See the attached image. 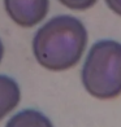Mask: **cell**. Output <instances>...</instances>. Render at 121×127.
Listing matches in <instances>:
<instances>
[{
	"mask_svg": "<svg viewBox=\"0 0 121 127\" xmlns=\"http://www.w3.org/2000/svg\"><path fill=\"white\" fill-rule=\"evenodd\" d=\"M87 30L82 21L69 14L52 17L33 38V53L40 66L65 71L79 62L87 45Z\"/></svg>",
	"mask_w": 121,
	"mask_h": 127,
	"instance_id": "6da1fadb",
	"label": "cell"
},
{
	"mask_svg": "<svg viewBox=\"0 0 121 127\" xmlns=\"http://www.w3.org/2000/svg\"><path fill=\"white\" fill-rule=\"evenodd\" d=\"M81 80L89 94L100 100L121 95V44L103 39L94 43L83 62Z\"/></svg>",
	"mask_w": 121,
	"mask_h": 127,
	"instance_id": "7a4b0ae2",
	"label": "cell"
},
{
	"mask_svg": "<svg viewBox=\"0 0 121 127\" xmlns=\"http://www.w3.org/2000/svg\"><path fill=\"white\" fill-rule=\"evenodd\" d=\"M4 8L16 25L33 27L48 14L50 0H4Z\"/></svg>",
	"mask_w": 121,
	"mask_h": 127,
	"instance_id": "3957f363",
	"label": "cell"
},
{
	"mask_svg": "<svg viewBox=\"0 0 121 127\" xmlns=\"http://www.w3.org/2000/svg\"><path fill=\"white\" fill-rule=\"evenodd\" d=\"M21 100V90L13 78L0 74V121L17 108Z\"/></svg>",
	"mask_w": 121,
	"mask_h": 127,
	"instance_id": "277c9868",
	"label": "cell"
},
{
	"mask_svg": "<svg viewBox=\"0 0 121 127\" xmlns=\"http://www.w3.org/2000/svg\"><path fill=\"white\" fill-rule=\"evenodd\" d=\"M5 127H54L46 115L35 109H24L12 115Z\"/></svg>",
	"mask_w": 121,
	"mask_h": 127,
	"instance_id": "5b68a950",
	"label": "cell"
},
{
	"mask_svg": "<svg viewBox=\"0 0 121 127\" xmlns=\"http://www.w3.org/2000/svg\"><path fill=\"white\" fill-rule=\"evenodd\" d=\"M60 4L73 10H86L94 7L98 0H59Z\"/></svg>",
	"mask_w": 121,
	"mask_h": 127,
	"instance_id": "8992f818",
	"label": "cell"
},
{
	"mask_svg": "<svg viewBox=\"0 0 121 127\" xmlns=\"http://www.w3.org/2000/svg\"><path fill=\"white\" fill-rule=\"evenodd\" d=\"M106 4L113 13L121 17V0H106Z\"/></svg>",
	"mask_w": 121,
	"mask_h": 127,
	"instance_id": "52a82bcc",
	"label": "cell"
},
{
	"mask_svg": "<svg viewBox=\"0 0 121 127\" xmlns=\"http://www.w3.org/2000/svg\"><path fill=\"white\" fill-rule=\"evenodd\" d=\"M3 56H4V44H3L1 40H0V62L3 60Z\"/></svg>",
	"mask_w": 121,
	"mask_h": 127,
	"instance_id": "ba28073f",
	"label": "cell"
}]
</instances>
